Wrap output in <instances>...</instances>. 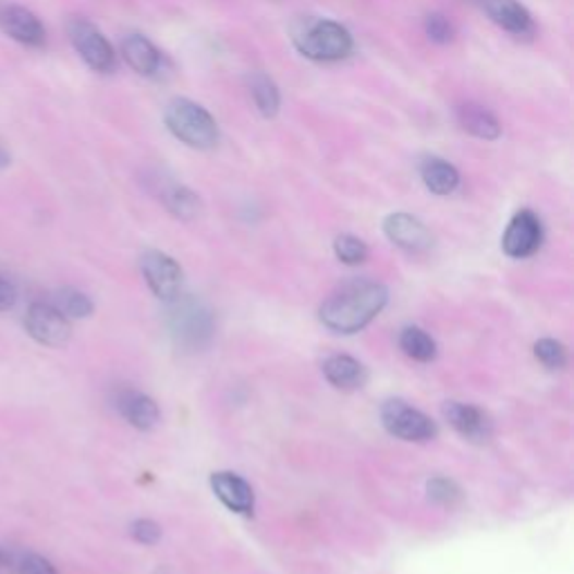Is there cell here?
I'll return each instance as SVG.
<instances>
[{"label": "cell", "mask_w": 574, "mask_h": 574, "mask_svg": "<svg viewBox=\"0 0 574 574\" xmlns=\"http://www.w3.org/2000/svg\"><path fill=\"white\" fill-rule=\"evenodd\" d=\"M444 419L451 425V429L463 436L472 444H487L493 436V423L491 417L474 406V404H463V402H447L444 408Z\"/></svg>", "instance_id": "obj_11"}, {"label": "cell", "mask_w": 574, "mask_h": 574, "mask_svg": "<svg viewBox=\"0 0 574 574\" xmlns=\"http://www.w3.org/2000/svg\"><path fill=\"white\" fill-rule=\"evenodd\" d=\"M14 303H16V288L8 279L0 277V313L12 310Z\"/></svg>", "instance_id": "obj_30"}, {"label": "cell", "mask_w": 574, "mask_h": 574, "mask_svg": "<svg viewBox=\"0 0 574 574\" xmlns=\"http://www.w3.org/2000/svg\"><path fill=\"white\" fill-rule=\"evenodd\" d=\"M131 537L142 546H156L162 539V527L148 518H139L131 525Z\"/></svg>", "instance_id": "obj_28"}, {"label": "cell", "mask_w": 574, "mask_h": 574, "mask_svg": "<svg viewBox=\"0 0 574 574\" xmlns=\"http://www.w3.org/2000/svg\"><path fill=\"white\" fill-rule=\"evenodd\" d=\"M476 3L505 32L518 38H527L534 34V21L518 0H476Z\"/></svg>", "instance_id": "obj_14"}, {"label": "cell", "mask_w": 574, "mask_h": 574, "mask_svg": "<svg viewBox=\"0 0 574 574\" xmlns=\"http://www.w3.org/2000/svg\"><path fill=\"white\" fill-rule=\"evenodd\" d=\"M429 499L442 508H453L463 501V489L449 478H433L427 483Z\"/></svg>", "instance_id": "obj_24"}, {"label": "cell", "mask_w": 574, "mask_h": 574, "mask_svg": "<svg viewBox=\"0 0 574 574\" xmlns=\"http://www.w3.org/2000/svg\"><path fill=\"white\" fill-rule=\"evenodd\" d=\"M162 200H164L167 209H169L175 218H182V220H194V218H198L200 211H203L200 198L194 194V191L186 188V186H182V184H173V186L164 188Z\"/></svg>", "instance_id": "obj_22"}, {"label": "cell", "mask_w": 574, "mask_h": 574, "mask_svg": "<svg viewBox=\"0 0 574 574\" xmlns=\"http://www.w3.org/2000/svg\"><path fill=\"white\" fill-rule=\"evenodd\" d=\"M68 38L72 48L84 59V63L101 74L112 72L118 68V54H114L108 38L86 19H70L68 21Z\"/></svg>", "instance_id": "obj_4"}, {"label": "cell", "mask_w": 574, "mask_h": 574, "mask_svg": "<svg viewBox=\"0 0 574 574\" xmlns=\"http://www.w3.org/2000/svg\"><path fill=\"white\" fill-rule=\"evenodd\" d=\"M294 48L313 61H341L353 52L351 32L328 19H303L294 27Z\"/></svg>", "instance_id": "obj_2"}, {"label": "cell", "mask_w": 574, "mask_h": 574, "mask_svg": "<svg viewBox=\"0 0 574 574\" xmlns=\"http://www.w3.org/2000/svg\"><path fill=\"white\" fill-rule=\"evenodd\" d=\"M249 93L262 118L267 120L277 118V112L281 108V93L270 76H267L265 72H254L249 76Z\"/></svg>", "instance_id": "obj_20"}, {"label": "cell", "mask_w": 574, "mask_h": 574, "mask_svg": "<svg viewBox=\"0 0 574 574\" xmlns=\"http://www.w3.org/2000/svg\"><path fill=\"white\" fill-rule=\"evenodd\" d=\"M387 239L404 252H427L433 245L431 232L411 213H391L384 220Z\"/></svg>", "instance_id": "obj_12"}, {"label": "cell", "mask_w": 574, "mask_h": 574, "mask_svg": "<svg viewBox=\"0 0 574 574\" xmlns=\"http://www.w3.org/2000/svg\"><path fill=\"white\" fill-rule=\"evenodd\" d=\"M334 254H337V258L341 262H346V265H362L368 258V247L357 236L343 234V236H337V241H334Z\"/></svg>", "instance_id": "obj_25"}, {"label": "cell", "mask_w": 574, "mask_h": 574, "mask_svg": "<svg viewBox=\"0 0 574 574\" xmlns=\"http://www.w3.org/2000/svg\"><path fill=\"white\" fill-rule=\"evenodd\" d=\"M323 375L334 389L349 391V393L364 389L366 379H368L364 364H359L357 359H353L349 355L328 357L323 364Z\"/></svg>", "instance_id": "obj_17"}, {"label": "cell", "mask_w": 574, "mask_h": 574, "mask_svg": "<svg viewBox=\"0 0 574 574\" xmlns=\"http://www.w3.org/2000/svg\"><path fill=\"white\" fill-rule=\"evenodd\" d=\"M12 164V156H10V150L0 144V169H8Z\"/></svg>", "instance_id": "obj_31"}, {"label": "cell", "mask_w": 574, "mask_h": 574, "mask_svg": "<svg viewBox=\"0 0 574 574\" xmlns=\"http://www.w3.org/2000/svg\"><path fill=\"white\" fill-rule=\"evenodd\" d=\"M400 349L404 351L406 357L415 359V362H433L438 355V346L431 334H427L423 328H404L400 334Z\"/></svg>", "instance_id": "obj_21"}, {"label": "cell", "mask_w": 574, "mask_h": 574, "mask_svg": "<svg viewBox=\"0 0 574 574\" xmlns=\"http://www.w3.org/2000/svg\"><path fill=\"white\" fill-rule=\"evenodd\" d=\"M122 54L142 76H158L164 68L162 52L144 34H129L122 41Z\"/></svg>", "instance_id": "obj_16"}, {"label": "cell", "mask_w": 574, "mask_h": 574, "mask_svg": "<svg viewBox=\"0 0 574 574\" xmlns=\"http://www.w3.org/2000/svg\"><path fill=\"white\" fill-rule=\"evenodd\" d=\"M25 330L34 341L52 349L65 346L72 337L70 319H65L52 303H32L25 317Z\"/></svg>", "instance_id": "obj_8"}, {"label": "cell", "mask_w": 574, "mask_h": 574, "mask_svg": "<svg viewBox=\"0 0 574 574\" xmlns=\"http://www.w3.org/2000/svg\"><path fill=\"white\" fill-rule=\"evenodd\" d=\"M114 408L126 423L139 431H150L160 425V408L148 395L135 389H122L114 395Z\"/></svg>", "instance_id": "obj_13"}, {"label": "cell", "mask_w": 574, "mask_h": 574, "mask_svg": "<svg viewBox=\"0 0 574 574\" xmlns=\"http://www.w3.org/2000/svg\"><path fill=\"white\" fill-rule=\"evenodd\" d=\"M10 563H12L10 554H8V552H3V550H0V574H5V572L10 570Z\"/></svg>", "instance_id": "obj_32"}, {"label": "cell", "mask_w": 574, "mask_h": 574, "mask_svg": "<svg viewBox=\"0 0 574 574\" xmlns=\"http://www.w3.org/2000/svg\"><path fill=\"white\" fill-rule=\"evenodd\" d=\"M534 355H537V359L550 370H561L567 364L565 346L554 339L537 341V346H534Z\"/></svg>", "instance_id": "obj_26"}, {"label": "cell", "mask_w": 574, "mask_h": 574, "mask_svg": "<svg viewBox=\"0 0 574 574\" xmlns=\"http://www.w3.org/2000/svg\"><path fill=\"white\" fill-rule=\"evenodd\" d=\"M16 570L19 574H57V567L41 554H23Z\"/></svg>", "instance_id": "obj_29"}, {"label": "cell", "mask_w": 574, "mask_h": 574, "mask_svg": "<svg viewBox=\"0 0 574 574\" xmlns=\"http://www.w3.org/2000/svg\"><path fill=\"white\" fill-rule=\"evenodd\" d=\"M425 29H427V36L436 44H449L455 34L453 23L442 14H429L425 19Z\"/></svg>", "instance_id": "obj_27"}, {"label": "cell", "mask_w": 574, "mask_h": 574, "mask_svg": "<svg viewBox=\"0 0 574 574\" xmlns=\"http://www.w3.org/2000/svg\"><path fill=\"white\" fill-rule=\"evenodd\" d=\"M50 303L65 319H88L95 310L90 296L80 292V290H74V288H63V290L54 292Z\"/></svg>", "instance_id": "obj_23"}, {"label": "cell", "mask_w": 574, "mask_h": 574, "mask_svg": "<svg viewBox=\"0 0 574 574\" xmlns=\"http://www.w3.org/2000/svg\"><path fill=\"white\" fill-rule=\"evenodd\" d=\"M419 175H423L425 186L436 196H449L461 184V173L453 164L442 158H425L419 162Z\"/></svg>", "instance_id": "obj_18"}, {"label": "cell", "mask_w": 574, "mask_h": 574, "mask_svg": "<svg viewBox=\"0 0 574 574\" xmlns=\"http://www.w3.org/2000/svg\"><path fill=\"white\" fill-rule=\"evenodd\" d=\"M164 122L173 137L191 148L209 150L218 142V124L211 112L191 99H173L164 110Z\"/></svg>", "instance_id": "obj_3"}, {"label": "cell", "mask_w": 574, "mask_h": 574, "mask_svg": "<svg viewBox=\"0 0 574 574\" xmlns=\"http://www.w3.org/2000/svg\"><path fill=\"white\" fill-rule=\"evenodd\" d=\"M171 332L182 346L200 349L203 343L211 339L213 332L211 313L198 301L175 303V308L171 313Z\"/></svg>", "instance_id": "obj_6"}, {"label": "cell", "mask_w": 574, "mask_h": 574, "mask_svg": "<svg viewBox=\"0 0 574 574\" xmlns=\"http://www.w3.org/2000/svg\"><path fill=\"white\" fill-rule=\"evenodd\" d=\"M541 243H544L541 220L529 209L518 211L503 234V252L512 258H527L532 254H537Z\"/></svg>", "instance_id": "obj_10"}, {"label": "cell", "mask_w": 574, "mask_h": 574, "mask_svg": "<svg viewBox=\"0 0 574 574\" xmlns=\"http://www.w3.org/2000/svg\"><path fill=\"white\" fill-rule=\"evenodd\" d=\"M0 32L25 48H44L48 41L41 19L21 5H0Z\"/></svg>", "instance_id": "obj_9"}, {"label": "cell", "mask_w": 574, "mask_h": 574, "mask_svg": "<svg viewBox=\"0 0 574 574\" xmlns=\"http://www.w3.org/2000/svg\"><path fill=\"white\" fill-rule=\"evenodd\" d=\"M457 122H461V126L478 139H499L501 137L499 120H496L487 108L478 103H465L457 108Z\"/></svg>", "instance_id": "obj_19"}, {"label": "cell", "mask_w": 574, "mask_h": 574, "mask_svg": "<svg viewBox=\"0 0 574 574\" xmlns=\"http://www.w3.org/2000/svg\"><path fill=\"white\" fill-rule=\"evenodd\" d=\"M381 425L391 436L406 442H429L438 436L433 419L402 400H389L381 406Z\"/></svg>", "instance_id": "obj_5"}, {"label": "cell", "mask_w": 574, "mask_h": 574, "mask_svg": "<svg viewBox=\"0 0 574 574\" xmlns=\"http://www.w3.org/2000/svg\"><path fill=\"white\" fill-rule=\"evenodd\" d=\"M142 274L150 292L162 301H178L184 283L182 267L164 252L150 249L142 256Z\"/></svg>", "instance_id": "obj_7"}, {"label": "cell", "mask_w": 574, "mask_h": 574, "mask_svg": "<svg viewBox=\"0 0 574 574\" xmlns=\"http://www.w3.org/2000/svg\"><path fill=\"white\" fill-rule=\"evenodd\" d=\"M211 489L222 501V505L232 512L243 514V516H249L254 512V489L239 474H232V472L213 474Z\"/></svg>", "instance_id": "obj_15"}, {"label": "cell", "mask_w": 574, "mask_h": 574, "mask_svg": "<svg viewBox=\"0 0 574 574\" xmlns=\"http://www.w3.org/2000/svg\"><path fill=\"white\" fill-rule=\"evenodd\" d=\"M389 303V290L370 279H353L339 285L321 305L319 317L326 328L339 334L364 330Z\"/></svg>", "instance_id": "obj_1"}]
</instances>
